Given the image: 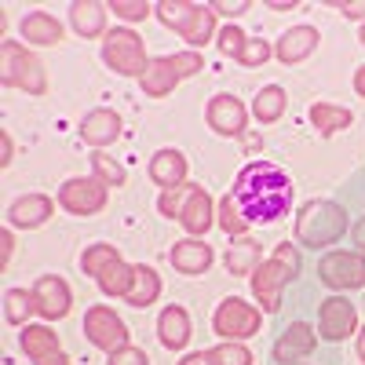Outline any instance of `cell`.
Segmentation results:
<instances>
[{"mask_svg": "<svg viewBox=\"0 0 365 365\" xmlns=\"http://www.w3.org/2000/svg\"><path fill=\"white\" fill-rule=\"evenodd\" d=\"M230 197L249 223H274L292 208V179L274 161H249L237 172Z\"/></svg>", "mask_w": 365, "mask_h": 365, "instance_id": "1", "label": "cell"}, {"mask_svg": "<svg viewBox=\"0 0 365 365\" xmlns=\"http://www.w3.org/2000/svg\"><path fill=\"white\" fill-rule=\"evenodd\" d=\"M158 212L168 220H179L194 237H201L212 227V197L197 187V182H182V187L161 190Z\"/></svg>", "mask_w": 365, "mask_h": 365, "instance_id": "2", "label": "cell"}, {"mask_svg": "<svg viewBox=\"0 0 365 365\" xmlns=\"http://www.w3.org/2000/svg\"><path fill=\"white\" fill-rule=\"evenodd\" d=\"M299 274V256H296V249L292 245H278V252H274V259H263L259 267H256V274H252V292H256V299H259V307L267 311V314H274L278 311V303H282V289H285V282H292Z\"/></svg>", "mask_w": 365, "mask_h": 365, "instance_id": "3", "label": "cell"}, {"mask_svg": "<svg viewBox=\"0 0 365 365\" xmlns=\"http://www.w3.org/2000/svg\"><path fill=\"white\" fill-rule=\"evenodd\" d=\"M347 230V216L340 205L332 201H311L299 208V220H296V237L311 249H325V245H336Z\"/></svg>", "mask_w": 365, "mask_h": 365, "instance_id": "4", "label": "cell"}, {"mask_svg": "<svg viewBox=\"0 0 365 365\" xmlns=\"http://www.w3.org/2000/svg\"><path fill=\"white\" fill-rule=\"evenodd\" d=\"M158 19L168 29L187 37V44H194V51L201 44H208L212 29H216V11H212V4H190V0H161Z\"/></svg>", "mask_w": 365, "mask_h": 365, "instance_id": "5", "label": "cell"}, {"mask_svg": "<svg viewBox=\"0 0 365 365\" xmlns=\"http://www.w3.org/2000/svg\"><path fill=\"white\" fill-rule=\"evenodd\" d=\"M201 66H205L201 51L161 55V58H150V66H146V73L139 77V84H143V91H146L150 99H161V96H168V91H172L182 77H194Z\"/></svg>", "mask_w": 365, "mask_h": 365, "instance_id": "6", "label": "cell"}, {"mask_svg": "<svg viewBox=\"0 0 365 365\" xmlns=\"http://www.w3.org/2000/svg\"><path fill=\"white\" fill-rule=\"evenodd\" d=\"M0 51H4V84L8 88H22L29 91V96H44V88H48V77H44V66H41V58L15 44V41H4L0 44Z\"/></svg>", "mask_w": 365, "mask_h": 365, "instance_id": "7", "label": "cell"}, {"mask_svg": "<svg viewBox=\"0 0 365 365\" xmlns=\"http://www.w3.org/2000/svg\"><path fill=\"white\" fill-rule=\"evenodd\" d=\"M103 63L113 73H125V77H143L146 73V44L139 41V34L132 29H110L106 41H103Z\"/></svg>", "mask_w": 365, "mask_h": 365, "instance_id": "8", "label": "cell"}, {"mask_svg": "<svg viewBox=\"0 0 365 365\" xmlns=\"http://www.w3.org/2000/svg\"><path fill=\"white\" fill-rule=\"evenodd\" d=\"M259 325H263V314L256 307H249L245 299H237V296L223 299L220 307H216V318H212V329H216V336H223V344L227 340L237 344V340H245V336H256Z\"/></svg>", "mask_w": 365, "mask_h": 365, "instance_id": "9", "label": "cell"}, {"mask_svg": "<svg viewBox=\"0 0 365 365\" xmlns=\"http://www.w3.org/2000/svg\"><path fill=\"white\" fill-rule=\"evenodd\" d=\"M106 182L103 179H66L63 190H58V205H63L66 212H73V216H96V212L106 208Z\"/></svg>", "mask_w": 365, "mask_h": 365, "instance_id": "10", "label": "cell"}, {"mask_svg": "<svg viewBox=\"0 0 365 365\" xmlns=\"http://www.w3.org/2000/svg\"><path fill=\"white\" fill-rule=\"evenodd\" d=\"M84 336L96 344L99 351H106V354L128 347V329H125V322H120L110 307H88V314H84Z\"/></svg>", "mask_w": 365, "mask_h": 365, "instance_id": "11", "label": "cell"}, {"mask_svg": "<svg viewBox=\"0 0 365 365\" xmlns=\"http://www.w3.org/2000/svg\"><path fill=\"white\" fill-rule=\"evenodd\" d=\"M318 270H322V282L329 289H358V285H365V256H358V252H329Z\"/></svg>", "mask_w": 365, "mask_h": 365, "instance_id": "12", "label": "cell"}, {"mask_svg": "<svg viewBox=\"0 0 365 365\" xmlns=\"http://www.w3.org/2000/svg\"><path fill=\"white\" fill-rule=\"evenodd\" d=\"M22 354L34 365H70V358L58 347V336L48 325H26L22 329Z\"/></svg>", "mask_w": 365, "mask_h": 365, "instance_id": "13", "label": "cell"}, {"mask_svg": "<svg viewBox=\"0 0 365 365\" xmlns=\"http://www.w3.org/2000/svg\"><path fill=\"white\" fill-rule=\"evenodd\" d=\"M354 303H347L344 296H332L322 303V311H318V329H322V336L325 340H344L354 332Z\"/></svg>", "mask_w": 365, "mask_h": 365, "instance_id": "14", "label": "cell"}, {"mask_svg": "<svg viewBox=\"0 0 365 365\" xmlns=\"http://www.w3.org/2000/svg\"><path fill=\"white\" fill-rule=\"evenodd\" d=\"M34 303H37V311L48 318V322H58V318H66L70 314V289L63 278H55V274H48V278H41L34 285Z\"/></svg>", "mask_w": 365, "mask_h": 365, "instance_id": "15", "label": "cell"}, {"mask_svg": "<svg viewBox=\"0 0 365 365\" xmlns=\"http://www.w3.org/2000/svg\"><path fill=\"white\" fill-rule=\"evenodd\" d=\"M205 117H208V128L220 132V135H241L245 132V120H249L245 106H241V99H234V96H216L208 103Z\"/></svg>", "mask_w": 365, "mask_h": 365, "instance_id": "16", "label": "cell"}, {"mask_svg": "<svg viewBox=\"0 0 365 365\" xmlns=\"http://www.w3.org/2000/svg\"><path fill=\"white\" fill-rule=\"evenodd\" d=\"M314 44H318V29L314 26H292V29L282 34V41L274 44V55L292 66V63H303V58L314 51Z\"/></svg>", "mask_w": 365, "mask_h": 365, "instance_id": "17", "label": "cell"}, {"mask_svg": "<svg viewBox=\"0 0 365 365\" xmlns=\"http://www.w3.org/2000/svg\"><path fill=\"white\" fill-rule=\"evenodd\" d=\"M117 135H120V117H117L113 110H91V113L81 120V139L91 143L96 150L110 146Z\"/></svg>", "mask_w": 365, "mask_h": 365, "instance_id": "18", "label": "cell"}, {"mask_svg": "<svg viewBox=\"0 0 365 365\" xmlns=\"http://www.w3.org/2000/svg\"><path fill=\"white\" fill-rule=\"evenodd\" d=\"M51 197L48 194H26V197H19L15 205H11V212H8V223L11 227H22V230H29V227H41L44 220H51Z\"/></svg>", "mask_w": 365, "mask_h": 365, "instance_id": "19", "label": "cell"}, {"mask_svg": "<svg viewBox=\"0 0 365 365\" xmlns=\"http://www.w3.org/2000/svg\"><path fill=\"white\" fill-rule=\"evenodd\" d=\"M22 41L37 44V48H51V44L63 41V26H58V19L48 15V11H29L22 19Z\"/></svg>", "mask_w": 365, "mask_h": 365, "instance_id": "20", "label": "cell"}, {"mask_svg": "<svg viewBox=\"0 0 365 365\" xmlns=\"http://www.w3.org/2000/svg\"><path fill=\"white\" fill-rule=\"evenodd\" d=\"M150 179L165 190L182 187V179H187V158L179 150H158L154 161H150Z\"/></svg>", "mask_w": 365, "mask_h": 365, "instance_id": "21", "label": "cell"}, {"mask_svg": "<svg viewBox=\"0 0 365 365\" xmlns=\"http://www.w3.org/2000/svg\"><path fill=\"white\" fill-rule=\"evenodd\" d=\"M172 267L179 274H205L212 267V249L197 237H187L179 245H172Z\"/></svg>", "mask_w": 365, "mask_h": 365, "instance_id": "22", "label": "cell"}, {"mask_svg": "<svg viewBox=\"0 0 365 365\" xmlns=\"http://www.w3.org/2000/svg\"><path fill=\"white\" fill-rule=\"evenodd\" d=\"M158 340L168 351L187 347V340H190V314L182 311V307H165L161 318H158Z\"/></svg>", "mask_w": 365, "mask_h": 365, "instance_id": "23", "label": "cell"}, {"mask_svg": "<svg viewBox=\"0 0 365 365\" xmlns=\"http://www.w3.org/2000/svg\"><path fill=\"white\" fill-rule=\"evenodd\" d=\"M311 351H314V332H311V325L296 322V325L285 332V340H278V347H274V358H278L282 365H292V361H299V358H307Z\"/></svg>", "mask_w": 365, "mask_h": 365, "instance_id": "24", "label": "cell"}, {"mask_svg": "<svg viewBox=\"0 0 365 365\" xmlns=\"http://www.w3.org/2000/svg\"><path fill=\"white\" fill-rule=\"evenodd\" d=\"M70 19L81 37H99L106 22V8L96 4V0H77V4H70Z\"/></svg>", "mask_w": 365, "mask_h": 365, "instance_id": "25", "label": "cell"}, {"mask_svg": "<svg viewBox=\"0 0 365 365\" xmlns=\"http://www.w3.org/2000/svg\"><path fill=\"white\" fill-rule=\"evenodd\" d=\"M158 292H161V278H158V270L154 267H135V282H132V289H128V307H150V303L158 299Z\"/></svg>", "mask_w": 365, "mask_h": 365, "instance_id": "26", "label": "cell"}, {"mask_svg": "<svg viewBox=\"0 0 365 365\" xmlns=\"http://www.w3.org/2000/svg\"><path fill=\"white\" fill-rule=\"evenodd\" d=\"M99 289L106 292V296H128V289H132V282H135V267H128L125 259H117L113 267H106L103 274H99Z\"/></svg>", "mask_w": 365, "mask_h": 365, "instance_id": "27", "label": "cell"}, {"mask_svg": "<svg viewBox=\"0 0 365 365\" xmlns=\"http://www.w3.org/2000/svg\"><path fill=\"white\" fill-rule=\"evenodd\" d=\"M311 120H314V128L332 135V132H344L351 125V110L344 106H332V103H314L311 106Z\"/></svg>", "mask_w": 365, "mask_h": 365, "instance_id": "28", "label": "cell"}, {"mask_svg": "<svg viewBox=\"0 0 365 365\" xmlns=\"http://www.w3.org/2000/svg\"><path fill=\"white\" fill-rule=\"evenodd\" d=\"M259 263H263V259H259V245H256V241H237V245L227 252V270L237 274V278L256 274Z\"/></svg>", "mask_w": 365, "mask_h": 365, "instance_id": "29", "label": "cell"}, {"mask_svg": "<svg viewBox=\"0 0 365 365\" xmlns=\"http://www.w3.org/2000/svg\"><path fill=\"white\" fill-rule=\"evenodd\" d=\"M285 103H289L285 88H278V84L263 88L259 96H256V120H263V125H274V120L285 113Z\"/></svg>", "mask_w": 365, "mask_h": 365, "instance_id": "30", "label": "cell"}, {"mask_svg": "<svg viewBox=\"0 0 365 365\" xmlns=\"http://www.w3.org/2000/svg\"><path fill=\"white\" fill-rule=\"evenodd\" d=\"M205 361H208V365H252V351H249L245 344L227 340V344H220V347L205 351Z\"/></svg>", "mask_w": 365, "mask_h": 365, "instance_id": "31", "label": "cell"}, {"mask_svg": "<svg viewBox=\"0 0 365 365\" xmlns=\"http://www.w3.org/2000/svg\"><path fill=\"white\" fill-rule=\"evenodd\" d=\"M34 311H37L34 292H22V289H8V292H4V318H8L11 325H22Z\"/></svg>", "mask_w": 365, "mask_h": 365, "instance_id": "32", "label": "cell"}, {"mask_svg": "<svg viewBox=\"0 0 365 365\" xmlns=\"http://www.w3.org/2000/svg\"><path fill=\"white\" fill-rule=\"evenodd\" d=\"M120 259V252L113 249V245H91L84 256H81V270L88 274V278H99V274L106 270V267H113Z\"/></svg>", "mask_w": 365, "mask_h": 365, "instance_id": "33", "label": "cell"}, {"mask_svg": "<svg viewBox=\"0 0 365 365\" xmlns=\"http://www.w3.org/2000/svg\"><path fill=\"white\" fill-rule=\"evenodd\" d=\"M91 168H96V179H103L106 187H125V168H120L110 154H103V150H96V154H91Z\"/></svg>", "mask_w": 365, "mask_h": 365, "instance_id": "34", "label": "cell"}, {"mask_svg": "<svg viewBox=\"0 0 365 365\" xmlns=\"http://www.w3.org/2000/svg\"><path fill=\"white\" fill-rule=\"evenodd\" d=\"M216 223L223 227V234H234V237H241V234H245V230L252 227V223L237 212V205H234V197H230V194L220 201V220H216Z\"/></svg>", "mask_w": 365, "mask_h": 365, "instance_id": "35", "label": "cell"}, {"mask_svg": "<svg viewBox=\"0 0 365 365\" xmlns=\"http://www.w3.org/2000/svg\"><path fill=\"white\" fill-rule=\"evenodd\" d=\"M110 11L125 22H143L150 15V4H143V0H110Z\"/></svg>", "mask_w": 365, "mask_h": 365, "instance_id": "36", "label": "cell"}, {"mask_svg": "<svg viewBox=\"0 0 365 365\" xmlns=\"http://www.w3.org/2000/svg\"><path fill=\"white\" fill-rule=\"evenodd\" d=\"M245 44H249V37L241 34L237 26H227L223 34H220V51H223V55H230V58H237L241 51H245Z\"/></svg>", "mask_w": 365, "mask_h": 365, "instance_id": "37", "label": "cell"}, {"mask_svg": "<svg viewBox=\"0 0 365 365\" xmlns=\"http://www.w3.org/2000/svg\"><path fill=\"white\" fill-rule=\"evenodd\" d=\"M267 58H270V44L256 37V41H249V44H245V51L237 55V63H241V66H263Z\"/></svg>", "mask_w": 365, "mask_h": 365, "instance_id": "38", "label": "cell"}, {"mask_svg": "<svg viewBox=\"0 0 365 365\" xmlns=\"http://www.w3.org/2000/svg\"><path fill=\"white\" fill-rule=\"evenodd\" d=\"M110 365H150V358H146V351L128 344V347H120V351L110 354Z\"/></svg>", "mask_w": 365, "mask_h": 365, "instance_id": "39", "label": "cell"}, {"mask_svg": "<svg viewBox=\"0 0 365 365\" xmlns=\"http://www.w3.org/2000/svg\"><path fill=\"white\" fill-rule=\"evenodd\" d=\"M249 8H252L249 0H216V4H212L216 15H245Z\"/></svg>", "mask_w": 365, "mask_h": 365, "instance_id": "40", "label": "cell"}, {"mask_svg": "<svg viewBox=\"0 0 365 365\" xmlns=\"http://www.w3.org/2000/svg\"><path fill=\"white\" fill-rule=\"evenodd\" d=\"M340 11H344L347 19H365V0H344Z\"/></svg>", "mask_w": 365, "mask_h": 365, "instance_id": "41", "label": "cell"}, {"mask_svg": "<svg viewBox=\"0 0 365 365\" xmlns=\"http://www.w3.org/2000/svg\"><path fill=\"white\" fill-rule=\"evenodd\" d=\"M11 249H15V237H11V230H4L0 234V263L11 259Z\"/></svg>", "mask_w": 365, "mask_h": 365, "instance_id": "42", "label": "cell"}, {"mask_svg": "<svg viewBox=\"0 0 365 365\" xmlns=\"http://www.w3.org/2000/svg\"><path fill=\"white\" fill-rule=\"evenodd\" d=\"M11 154H15V146H11V135L4 132L0 135V158H4V165H11Z\"/></svg>", "mask_w": 365, "mask_h": 365, "instance_id": "43", "label": "cell"}, {"mask_svg": "<svg viewBox=\"0 0 365 365\" xmlns=\"http://www.w3.org/2000/svg\"><path fill=\"white\" fill-rule=\"evenodd\" d=\"M354 245H358V249H365V220L354 227Z\"/></svg>", "mask_w": 365, "mask_h": 365, "instance_id": "44", "label": "cell"}, {"mask_svg": "<svg viewBox=\"0 0 365 365\" xmlns=\"http://www.w3.org/2000/svg\"><path fill=\"white\" fill-rule=\"evenodd\" d=\"M354 91H358V96H365V66L354 73Z\"/></svg>", "mask_w": 365, "mask_h": 365, "instance_id": "45", "label": "cell"}, {"mask_svg": "<svg viewBox=\"0 0 365 365\" xmlns=\"http://www.w3.org/2000/svg\"><path fill=\"white\" fill-rule=\"evenodd\" d=\"M179 365H208V361H205V351H201V354H190V358H182Z\"/></svg>", "mask_w": 365, "mask_h": 365, "instance_id": "46", "label": "cell"}, {"mask_svg": "<svg viewBox=\"0 0 365 365\" xmlns=\"http://www.w3.org/2000/svg\"><path fill=\"white\" fill-rule=\"evenodd\" d=\"M270 8H274V11H289L292 0H270Z\"/></svg>", "mask_w": 365, "mask_h": 365, "instance_id": "47", "label": "cell"}, {"mask_svg": "<svg viewBox=\"0 0 365 365\" xmlns=\"http://www.w3.org/2000/svg\"><path fill=\"white\" fill-rule=\"evenodd\" d=\"M358 358L365 361V329H361V336H358Z\"/></svg>", "mask_w": 365, "mask_h": 365, "instance_id": "48", "label": "cell"}, {"mask_svg": "<svg viewBox=\"0 0 365 365\" xmlns=\"http://www.w3.org/2000/svg\"><path fill=\"white\" fill-rule=\"evenodd\" d=\"M361 44H365V26H361Z\"/></svg>", "mask_w": 365, "mask_h": 365, "instance_id": "49", "label": "cell"}]
</instances>
